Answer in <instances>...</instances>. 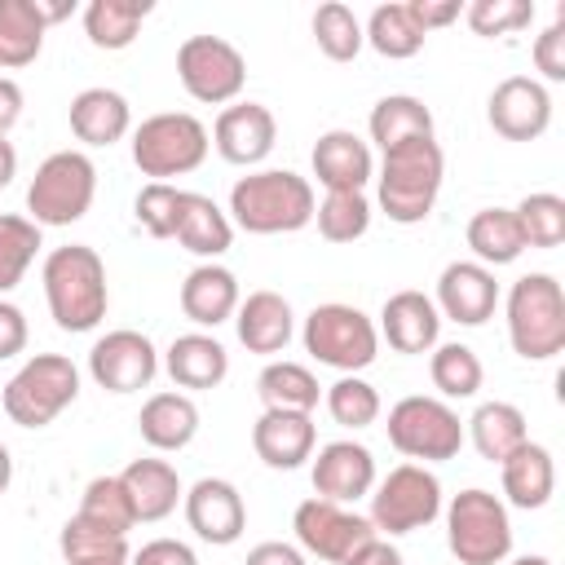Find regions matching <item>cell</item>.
<instances>
[{"label": "cell", "instance_id": "cell-1", "mask_svg": "<svg viewBox=\"0 0 565 565\" xmlns=\"http://www.w3.org/2000/svg\"><path fill=\"white\" fill-rule=\"evenodd\" d=\"M49 313L62 331H93L106 318V265L93 247L71 243L44 260Z\"/></svg>", "mask_w": 565, "mask_h": 565}, {"label": "cell", "instance_id": "cell-2", "mask_svg": "<svg viewBox=\"0 0 565 565\" xmlns=\"http://www.w3.org/2000/svg\"><path fill=\"white\" fill-rule=\"evenodd\" d=\"M446 177V159L441 146L433 137H415L402 141L393 150H384V168H380V207L388 212V221L397 225H415L433 212L437 190Z\"/></svg>", "mask_w": 565, "mask_h": 565}, {"label": "cell", "instance_id": "cell-3", "mask_svg": "<svg viewBox=\"0 0 565 565\" xmlns=\"http://www.w3.org/2000/svg\"><path fill=\"white\" fill-rule=\"evenodd\" d=\"M230 212L247 234H291L313 221V190L296 172H252L230 190Z\"/></svg>", "mask_w": 565, "mask_h": 565}, {"label": "cell", "instance_id": "cell-4", "mask_svg": "<svg viewBox=\"0 0 565 565\" xmlns=\"http://www.w3.org/2000/svg\"><path fill=\"white\" fill-rule=\"evenodd\" d=\"M508 335L525 362H547L565 349V291L552 274H525L512 287Z\"/></svg>", "mask_w": 565, "mask_h": 565}, {"label": "cell", "instance_id": "cell-5", "mask_svg": "<svg viewBox=\"0 0 565 565\" xmlns=\"http://www.w3.org/2000/svg\"><path fill=\"white\" fill-rule=\"evenodd\" d=\"M79 393V371L62 353H35L9 384H4V415L18 428L53 424Z\"/></svg>", "mask_w": 565, "mask_h": 565}, {"label": "cell", "instance_id": "cell-6", "mask_svg": "<svg viewBox=\"0 0 565 565\" xmlns=\"http://www.w3.org/2000/svg\"><path fill=\"white\" fill-rule=\"evenodd\" d=\"M446 543L459 565H499L512 552L508 508L490 490L455 494V503L446 512Z\"/></svg>", "mask_w": 565, "mask_h": 565}, {"label": "cell", "instance_id": "cell-7", "mask_svg": "<svg viewBox=\"0 0 565 565\" xmlns=\"http://www.w3.org/2000/svg\"><path fill=\"white\" fill-rule=\"evenodd\" d=\"M93 190H97V168L79 150H57L35 168L26 207L35 225H71L93 207Z\"/></svg>", "mask_w": 565, "mask_h": 565}, {"label": "cell", "instance_id": "cell-8", "mask_svg": "<svg viewBox=\"0 0 565 565\" xmlns=\"http://www.w3.org/2000/svg\"><path fill=\"white\" fill-rule=\"evenodd\" d=\"M203 154H207V128L185 110L150 115L132 137V163L154 181L194 172Z\"/></svg>", "mask_w": 565, "mask_h": 565}, {"label": "cell", "instance_id": "cell-9", "mask_svg": "<svg viewBox=\"0 0 565 565\" xmlns=\"http://www.w3.org/2000/svg\"><path fill=\"white\" fill-rule=\"evenodd\" d=\"M388 441L406 459H455L463 446V424L437 397H402L388 411Z\"/></svg>", "mask_w": 565, "mask_h": 565}, {"label": "cell", "instance_id": "cell-10", "mask_svg": "<svg viewBox=\"0 0 565 565\" xmlns=\"http://www.w3.org/2000/svg\"><path fill=\"white\" fill-rule=\"evenodd\" d=\"M375 327L353 305H318L305 318V349L335 366V371H362L375 362Z\"/></svg>", "mask_w": 565, "mask_h": 565}, {"label": "cell", "instance_id": "cell-11", "mask_svg": "<svg viewBox=\"0 0 565 565\" xmlns=\"http://www.w3.org/2000/svg\"><path fill=\"white\" fill-rule=\"evenodd\" d=\"M177 75L185 84V93L194 102H207V106H221L230 97L243 93V79H247V62L243 53L221 40V35H190L181 49H177Z\"/></svg>", "mask_w": 565, "mask_h": 565}, {"label": "cell", "instance_id": "cell-12", "mask_svg": "<svg viewBox=\"0 0 565 565\" xmlns=\"http://www.w3.org/2000/svg\"><path fill=\"white\" fill-rule=\"evenodd\" d=\"M441 512V486L419 463H402L384 477V486L371 494V525L388 534H411L419 525H433Z\"/></svg>", "mask_w": 565, "mask_h": 565}, {"label": "cell", "instance_id": "cell-13", "mask_svg": "<svg viewBox=\"0 0 565 565\" xmlns=\"http://www.w3.org/2000/svg\"><path fill=\"white\" fill-rule=\"evenodd\" d=\"M296 539L305 552L322 556V561H349L366 539H375V525L362 521L358 512H344L340 503L327 499H305L296 508Z\"/></svg>", "mask_w": 565, "mask_h": 565}, {"label": "cell", "instance_id": "cell-14", "mask_svg": "<svg viewBox=\"0 0 565 565\" xmlns=\"http://www.w3.org/2000/svg\"><path fill=\"white\" fill-rule=\"evenodd\" d=\"M154 344L141 331H110L93 344L88 353V371L106 393H137L154 380Z\"/></svg>", "mask_w": 565, "mask_h": 565}, {"label": "cell", "instance_id": "cell-15", "mask_svg": "<svg viewBox=\"0 0 565 565\" xmlns=\"http://www.w3.org/2000/svg\"><path fill=\"white\" fill-rule=\"evenodd\" d=\"M552 124V97L539 79L512 75L490 93V128L503 141H534Z\"/></svg>", "mask_w": 565, "mask_h": 565}, {"label": "cell", "instance_id": "cell-16", "mask_svg": "<svg viewBox=\"0 0 565 565\" xmlns=\"http://www.w3.org/2000/svg\"><path fill=\"white\" fill-rule=\"evenodd\" d=\"M185 521H190V530H194L203 543L225 547V543H234V539L243 534L247 512H243V499H238V490H234L230 481L203 477V481H194L190 494H185Z\"/></svg>", "mask_w": 565, "mask_h": 565}, {"label": "cell", "instance_id": "cell-17", "mask_svg": "<svg viewBox=\"0 0 565 565\" xmlns=\"http://www.w3.org/2000/svg\"><path fill=\"white\" fill-rule=\"evenodd\" d=\"M216 150L221 159L247 168V163H260L269 150H274V137H278V124L269 115V106L260 102H238V106H225L216 115Z\"/></svg>", "mask_w": 565, "mask_h": 565}, {"label": "cell", "instance_id": "cell-18", "mask_svg": "<svg viewBox=\"0 0 565 565\" xmlns=\"http://www.w3.org/2000/svg\"><path fill=\"white\" fill-rule=\"evenodd\" d=\"M437 305L446 309V318H455L459 327H481L494 305H499V282L486 265H472V260H455L441 269V282H437Z\"/></svg>", "mask_w": 565, "mask_h": 565}, {"label": "cell", "instance_id": "cell-19", "mask_svg": "<svg viewBox=\"0 0 565 565\" xmlns=\"http://www.w3.org/2000/svg\"><path fill=\"white\" fill-rule=\"evenodd\" d=\"M371 481H375V459L358 441H331L313 459V490L327 503H353L371 490Z\"/></svg>", "mask_w": 565, "mask_h": 565}, {"label": "cell", "instance_id": "cell-20", "mask_svg": "<svg viewBox=\"0 0 565 565\" xmlns=\"http://www.w3.org/2000/svg\"><path fill=\"white\" fill-rule=\"evenodd\" d=\"M252 446L269 468H300L313 455V419L296 411H265L252 428Z\"/></svg>", "mask_w": 565, "mask_h": 565}, {"label": "cell", "instance_id": "cell-21", "mask_svg": "<svg viewBox=\"0 0 565 565\" xmlns=\"http://www.w3.org/2000/svg\"><path fill=\"white\" fill-rule=\"evenodd\" d=\"M313 177L331 190H362L366 177H371V150L366 141H358L353 132L344 128H331L318 137L313 146Z\"/></svg>", "mask_w": 565, "mask_h": 565}, {"label": "cell", "instance_id": "cell-22", "mask_svg": "<svg viewBox=\"0 0 565 565\" xmlns=\"http://www.w3.org/2000/svg\"><path fill=\"white\" fill-rule=\"evenodd\" d=\"M384 340L397 349V353H424L437 344V309L424 291H397L384 300Z\"/></svg>", "mask_w": 565, "mask_h": 565}, {"label": "cell", "instance_id": "cell-23", "mask_svg": "<svg viewBox=\"0 0 565 565\" xmlns=\"http://www.w3.org/2000/svg\"><path fill=\"white\" fill-rule=\"evenodd\" d=\"M141 441L154 450H181L199 433V406L185 393H154L137 415Z\"/></svg>", "mask_w": 565, "mask_h": 565}, {"label": "cell", "instance_id": "cell-24", "mask_svg": "<svg viewBox=\"0 0 565 565\" xmlns=\"http://www.w3.org/2000/svg\"><path fill=\"white\" fill-rule=\"evenodd\" d=\"M128 499H132V512L137 521H163L177 499H181V481H177V468L163 463V459H132L124 472H119Z\"/></svg>", "mask_w": 565, "mask_h": 565}, {"label": "cell", "instance_id": "cell-25", "mask_svg": "<svg viewBox=\"0 0 565 565\" xmlns=\"http://www.w3.org/2000/svg\"><path fill=\"white\" fill-rule=\"evenodd\" d=\"M181 309L190 322L199 327H216L238 309V282L230 269L221 265H199L190 269V278L181 282Z\"/></svg>", "mask_w": 565, "mask_h": 565}, {"label": "cell", "instance_id": "cell-26", "mask_svg": "<svg viewBox=\"0 0 565 565\" xmlns=\"http://www.w3.org/2000/svg\"><path fill=\"white\" fill-rule=\"evenodd\" d=\"M238 340L247 353H278L291 340V305L278 291H252L238 309Z\"/></svg>", "mask_w": 565, "mask_h": 565}, {"label": "cell", "instance_id": "cell-27", "mask_svg": "<svg viewBox=\"0 0 565 565\" xmlns=\"http://www.w3.org/2000/svg\"><path fill=\"white\" fill-rule=\"evenodd\" d=\"M499 468H503V494L512 499V508H525V512L543 508L552 499V490H556L552 455L543 446H534V441L516 446Z\"/></svg>", "mask_w": 565, "mask_h": 565}, {"label": "cell", "instance_id": "cell-28", "mask_svg": "<svg viewBox=\"0 0 565 565\" xmlns=\"http://www.w3.org/2000/svg\"><path fill=\"white\" fill-rule=\"evenodd\" d=\"M71 132L88 146H110L128 132V102L115 88H84L71 102Z\"/></svg>", "mask_w": 565, "mask_h": 565}, {"label": "cell", "instance_id": "cell-29", "mask_svg": "<svg viewBox=\"0 0 565 565\" xmlns=\"http://www.w3.org/2000/svg\"><path fill=\"white\" fill-rule=\"evenodd\" d=\"M225 371H230V358L212 335H177L168 349V375L181 388H216Z\"/></svg>", "mask_w": 565, "mask_h": 565}, {"label": "cell", "instance_id": "cell-30", "mask_svg": "<svg viewBox=\"0 0 565 565\" xmlns=\"http://www.w3.org/2000/svg\"><path fill=\"white\" fill-rule=\"evenodd\" d=\"M185 252L194 256H221L234 238L225 212L207 199V194H181V216H177V234H172Z\"/></svg>", "mask_w": 565, "mask_h": 565}, {"label": "cell", "instance_id": "cell-31", "mask_svg": "<svg viewBox=\"0 0 565 565\" xmlns=\"http://www.w3.org/2000/svg\"><path fill=\"white\" fill-rule=\"evenodd\" d=\"M44 31L35 0H0V66H31L44 49Z\"/></svg>", "mask_w": 565, "mask_h": 565}, {"label": "cell", "instance_id": "cell-32", "mask_svg": "<svg viewBox=\"0 0 565 565\" xmlns=\"http://www.w3.org/2000/svg\"><path fill=\"white\" fill-rule=\"evenodd\" d=\"M415 137H433V110L411 97V93H393L384 102H375L371 110V141H380V150H393L402 141Z\"/></svg>", "mask_w": 565, "mask_h": 565}, {"label": "cell", "instance_id": "cell-33", "mask_svg": "<svg viewBox=\"0 0 565 565\" xmlns=\"http://www.w3.org/2000/svg\"><path fill=\"white\" fill-rule=\"evenodd\" d=\"M150 0H93L84 9V31L97 49H128L150 18Z\"/></svg>", "mask_w": 565, "mask_h": 565}, {"label": "cell", "instance_id": "cell-34", "mask_svg": "<svg viewBox=\"0 0 565 565\" xmlns=\"http://www.w3.org/2000/svg\"><path fill=\"white\" fill-rule=\"evenodd\" d=\"M468 247L486 265H512L525 252V234H521L516 212H508V207H481L468 221Z\"/></svg>", "mask_w": 565, "mask_h": 565}, {"label": "cell", "instance_id": "cell-35", "mask_svg": "<svg viewBox=\"0 0 565 565\" xmlns=\"http://www.w3.org/2000/svg\"><path fill=\"white\" fill-rule=\"evenodd\" d=\"M468 424H472V446H477V455L490 459V463H503L516 446L530 441V437H525V415H521L516 406H508V402H486V406H477V415H472Z\"/></svg>", "mask_w": 565, "mask_h": 565}, {"label": "cell", "instance_id": "cell-36", "mask_svg": "<svg viewBox=\"0 0 565 565\" xmlns=\"http://www.w3.org/2000/svg\"><path fill=\"white\" fill-rule=\"evenodd\" d=\"M256 393L265 402V411H296L309 415L318 406V380L300 366V362H269L256 380Z\"/></svg>", "mask_w": 565, "mask_h": 565}, {"label": "cell", "instance_id": "cell-37", "mask_svg": "<svg viewBox=\"0 0 565 565\" xmlns=\"http://www.w3.org/2000/svg\"><path fill=\"white\" fill-rule=\"evenodd\" d=\"M362 40H371V49L380 57H415L424 49V31H419V22L411 18L406 4H380L366 22Z\"/></svg>", "mask_w": 565, "mask_h": 565}, {"label": "cell", "instance_id": "cell-38", "mask_svg": "<svg viewBox=\"0 0 565 565\" xmlns=\"http://www.w3.org/2000/svg\"><path fill=\"white\" fill-rule=\"evenodd\" d=\"M313 216H318V234H322L327 243H353V238H362L366 225H371V203H366L362 190H331V194L313 207Z\"/></svg>", "mask_w": 565, "mask_h": 565}, {"label": "cell", "instance_id": "cell-39", "mask_svg": "<svg viewBox=\"0 0 565 565\" xmlns=\"http://www.w3.org/2000/svg\"><path fill=\"white\" fill-rule=\"evenodd\" d=\"M79 516L102 525V530H115V534H128L137 525V512H132V499L124 490L119 477H97L88 481L84 490V503H79Z\"/></svg>", "mask_w": 565, "mask_h": 565}, {"label": "cell", "instance_id": "cell-40", "mask_svg": "<svg viewBox=\"0 0 565 565\" xmlns=\"http://www.w3.org/2000/svg\"><path fill=\"white\" fill-rule=\"evenodd\" d=\"M40 247V225L26 216H0V296L22 282L31 256Z\"/></svg>", "mask_w": 565, "mask_h": 565}, {"label": "cell", "instance_id": "cell-41", "mask_svg": "<svg viewBox=\"0 0 565 565\" xmlns=\"http://www.w3.org/2000/svg\"><path fill=\"white\" fill-rule=\"evenodd\" d=\"M313 40L331 62H353L362 49V22L349 4H322L313 13Z\"/></svg>", "mask_w": 565, "mask_h": 565}, {"label": "cell", "instance_id": "cell-42", "mask_svg": "<svg viewBox=\"0 0 565 565\" xmlns=\"http://www.w3.org/2000/svg\"><path fill=\"white\" fill-rule=\"evenodd\" d=\"M525 247H561L565 243V199L556 194H530L516 207Z\"/></svg>", "mask_w": 565, "mask_h": 565}, {"label": "cell", "instance_id": "cell-43", "mask_svg": "<svg viewBox=\"0 0 565 565\" xmlns=\"http://www.w3.org/2000/svg\"><path fill=\"white\" fill-rule=\"evenodd\" d=\"M433 384L446 393V397H472L481 388V362L468 344H441L433 353Z\"/></svg>", "mask_w": 565, "mask_h": 565}, {"label": "cell", "instance_id": "cell-44", "mask_svg": "<svg viewBox=\"0 0 565 565\" xmlns=\"http://www.w3.org/2000/svg\"><path fill=\"white\" fill-rule=\"evenodd\" d=\"M57 547H62L66 565H71V561H88V556H128V539H124V534L102 530V525L84 521L79 512H75V516L62 525Z\"/></svg>", "mask_w": 565, "mask_h": 565}, {"label": "cell", "instance_id": "cell-45", "mask_svg": "<svg viewBox=\"0 0 565 565\" xmlns=\"http://www.w3.org/2000/svg\"><path fill=\"white\" fill-rule=\"evenodd\" d=\"M327 411H331V419L344 424V428H366V424H375V415H380V393H375L366 380L344 375V380H335V384L327 388Z\"/></svg>", "mask_w": 565, "mask_h": 565}, {"label": "cell", "instance_id": "cell-46", "mask_svg": "<svg viewBox=\"0 0 565 565\" xmlns=\"http://www.w3.org/2000/svg\"><path fill=\"white\" fill-rule=\"evenodd\" d=\"M181 194H185V190H172L168 181H150V185L137 194V221L146 225V234H154V238H172V234H177Z\"/></svg>", "mask_w": 565, "mask_h": 565}, {"label": "cell", "instance_id": "cell-47", "mask_svg": "<svg viewBox=\"0 0 565 565\" xmlns=\"http://www.w3.org/2000/svg\"><path fill=\"white\" fill-rule=\"evenodd\" d=\"M530 22H534L530 0H472V9H468V26L477 35H508Z\"/></svg>", "mask_w": 565, "mask_h": 565}, {"label": "cell", "instance_id": "cell-48", "mask_svg": "<svg viewBox=\"0 0 565 565\" xmlns=\"http://www.w3.org/2000/svg\"><path fill=\"white\" fill-rule=\"evenodd\" d=\"M534 66H539L552 84H561V79H565V18H561V22H552V26L534 40Z\"/></svg>", "mask_w": 565, "mask_h": 565}, {"label": "cell", "instance_id": "cell-49", "mask_svg": "<svg viewBox=\"0 0 565 565\" xmlns=\"http://www.w3.org/2000/svg\"><path fill=\"white\" fill-rule=\"evenodd\" d=\"M22 349H26V318H22L18 305L0 300V362L22 353Z\"/></svg>", "mask_w": 565, "mask_h": 565}, {"label": "cell", "instance_id": "cell-50", "mask_svg": "<svg viewBox=\"0 0 565 565\" xmlns=\"http://www.w3.org/2000/svg\"><path fill=\"white\" fill-rule=\"evenodd\" d=\"M132 565H199V561H194V552H190L185 543H177V539H154V543H146V547L132 556Z\"/></svg>", "mask_w": 565, "mask_h": 565}, {"label": "cell", "instance_id": "cell-51", "mask_svg": "<svg viewBox=\"0 0 565 565\" xmlns=\"http://www.w3.org/2000/svg\"><path fill=\"white\" fill-rule=\"evenodd\" d=\"M406 9H411V18L419 22L424 35H428L433 26H450V22L459 18V0H411Z\"/></svg>", "mask_w": 565, "mask_h": 565}, {"label": "cell", "instance_id": "cell-52", "mask_svg": "<svg viewBox=\"0 0 565 565\" xmlns=\"http://www.w3.org/2000/svg\"><path fill=\"white\" fill-rule=\"evenodd\" d=\"M344 565H402V552L393 543H384V539H366Z\"/></svg>", "mask_w": 565, "mask_h": 565}, {"label": "cell", "instance_id": "cell-53", "mask_svg": "<svg viewBox=\"0 0 565 565\" xmlns=\"http://www.w3.org/2000/svg\"><path fill=\"white\" fill-rule=\"evenodd\" d=\"M243 565H305V556L291 543H260V547L247 552Z\"/></svg>", "mask_w": 565, "mask_h": 565}, {"label": "cell", "instance_id": "cell-54", "mask_svg": "<svg viewBox=\"0 0 565 565\" xmlns=\"http://www.w3.org/2000/svg\"><path fill=\"white\" fill-rule=\"evenodd\" d=\"M18 115H22V88L0 75V137L18 124Z\"/></svg>", "mask_w": 565, "mask_h": 565}, {"label": "cell", "instance_id": "cell-55", "mask_svg": "<svg viewBox=\"0 0 565 565\" xmlns=\"http://www.w3.org/2000/svg\"><path fill=\"white\" fill-rule=\"evenodd\" d=\"M13 172H18V150H13L4 137H0V190L13 181Z\"/></svg>", "mask_w": 565, "mask_h": 565}, {"label": "cell", "instance_id": "cell-56", "mask_svg": "<svg viewBox=\"0 0 565 565\" xmlns=\"http://www.w3.org/2000/svg\"><path fill=\"white\" fill-rule=\"evenodd\" d=\"M35 9H40V18H44V26H53V22H62V18H71V0H62V4H49V0H35Z\"/></svg>", "mask_w": 565, "mask_h": 565}, {"label": "cell", "instance_id": "cell-57", "mask_svg": "<svg viewBox=\"0 0 565 565\" xmlns=\"http://www.w3.org/2000/svg\"><path fill=\"white\" fill-rule=\"evenodd\" d=\"M9 477H13V459H9V450L0 446V494L9 490Z\"/></svg>", "mask_w": 565, "mask_h": 565}, {"label": "cell", "instance_id": "cell-58", "mask_svg": "<svg viewBox=\"0 0 565 565\" xmlns=\"http://www.w3.org/2000/svg\"><path fill=\"white\" fill-rule=\"evenodd\" d=\"M71 565H128V556H88V561H71Z\"/></svg>", "mask_w": 565, "mask_h": 565}, {"label": "cell", "instance_id": "cell-59", "mask_svg": "<svg viewBox=\"0 0 565 565\" xmlns=\"http://www.w3.org/2000/svg\"><path fill=\"white\" fill-rule=\"evenodd\" d=\"M512 565H552L547 556H521V561H512Z\"/></svg>", "mask_w": 565, "mask_h": 565}]
</instances>
